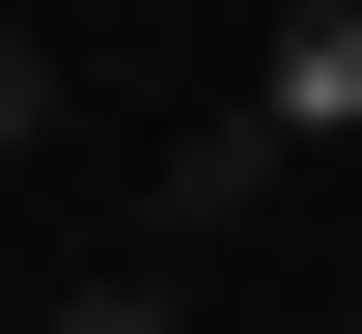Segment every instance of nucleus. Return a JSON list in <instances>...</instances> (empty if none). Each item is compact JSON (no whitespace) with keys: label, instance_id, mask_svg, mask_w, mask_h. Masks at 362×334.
Here are the masks:
<instances>
[{"label":"nucleus","instance_id":"nucleus-1","mask_svg":"<svg viewBox=\"0 0 362 334\" xmlns=\"http://www.w3.org/2000/svg\"><path fill=\"white\" fill-rule=\"evenodd\" d=\"M307 140H362V0H279V56H251V112H223V140L168 167V223H251V195L307 167Z\"/></svg>","mask_w":362,"mask_h":334},{"label":"nucleus","instance_id":"nucleus-2","mask_svg":"<svg viewBox=\"0 0 362 334\" xmlns=\"http://www.w3.org/2000/svg\"><path fill=\"white\" fill-rule=\"evenodd\" d=\"M56 334H195V306H168V279H84V306H56Z\"/></svg>","mask_w":362,"mask_h":334},{"label":"nucleus","instance_id":"nucleus-3","mask_svg":"<svg viewBox=\"0 0 362 334\" xmlns=\"http://www.w3.org/2000/svg\"><path fill=\"white\" fill-rule=\"evenodd\" d=\"M334 334H362V306H334Z\"/></svg>","mask_w":362,"mask_h":334}]
</instances>
